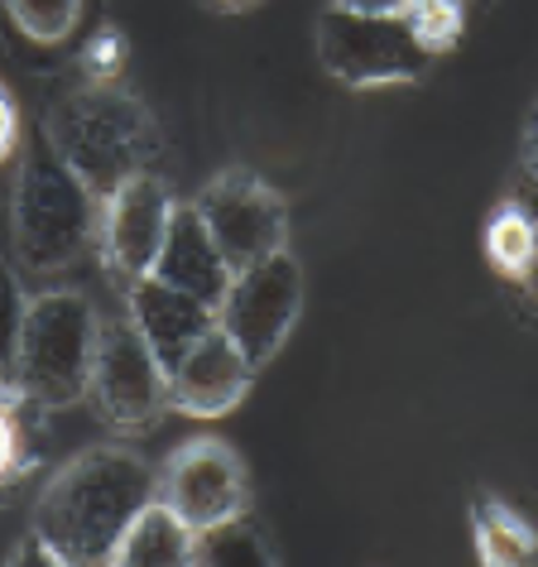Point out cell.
Returning a JSON list of instances; mask_svg holds the SVG:
<instances>
[{"label":"cell","instance_id":"6da1fadb","mask_svg":"<svg viewBox=\"0 0 538 567\" xmlns=\"http://www.w3.org/2000/svg\"><path fill=\"white\" fill-rule=\"evenodd\" d=\"M159 472L131 447H87L44 481L34 501V534L63 563H111L131 519L154 501Z\"/></svg>","mask_w":538,"mask_h":567},{"label":"cell","instance_id":"7a4b0ae2","mask_svg":"<svg viewBox=\"0 0 538 567\" xmlns=\"http://www.w3.org/2000/svg\"><path fill=\"white\" fill-rule=\"evenodd\" d=\"M44 140L96 197L149 174L159 154V125L149 106L121 82H82L63 92L44 121Z\"/></svg>","mask_w":538,"mask_h":567},{"label":"cell","instance_id":"3957f363","mask_svg":"<svg viewBox=\"0 0 538 567\" xmlns=\"http://www.w3.org/2000/svg\"><path fill=\"white\" fill-rule=\"evenodd\" d=\"M10 250L30 275H68L102 250V197L68 168L53 145H30L10 193Z\"/></svg>","mask_w":538,"mask_h":567},{"label":"cell","instance_id":"277c9868","mask_svg":"<svg viewBox=\"0 0 538 567\" xmlns=\"http://www.w3.org/2000/svg\"><path fill=\"white\" fill-rule=\"evenodd\" d=\"M96 337H102V313H96L87 293L44 289L39 299H30L10 375L30 400L49 409L87 400Z\"/></svg>","mask_w":538,"mask_h":567},{"label":"cell","instance_id":"5b68a950","mask_svg":"<svg viewBox=\"0 0 538 567\" xmlns=\"http://www.w3.org/2000/svg\"><path fill=\"white\" fill-rule=\"evenodd\" d=\"M318 59L346 87H394V82H418L433 53L423 49L408 16L328 6L318 16Z\"/></svg>","mask_w":538,"mask_h":567},{"label":"cell","instance_id":"8992f818","mask_svg":"<svg viewBox=\"0 0 538 567\" xmlns=\"http://www.w3.org/2000/svg\"><path fill=\"white\" fill-rule=\"evenodd\" d=\"M303 265L289 250H275L265 260H255L231 275V289L217 303V328L246 351L250 365L260 371L279 357V347L289 342L293 322L303 313Z\"/></svg>","mask_w":538,"mask_h":567},{"label":"cell","instance_id":"52a82bcc","mask_svg":"<svg viewBox=\"0 0 538 567\" xmlns=\"http://www.w3.org/2000/svg\"><path fill=\"white\" fill-rule=\"evenodd\" d=\"M87 400L111 429H149L168 409V371L131 313H102Z\"/></svg>","mask_w":538,"mask_h":567},{"label":"cell","instance_id":"ba28073f","mask_svg":"<svg viewBox=\"0 0 538 567\" xmlns=\"http://www.w3.org/2000/svg\"><path fill=\"white\" fill-rule=\"evenodd\" d=\"M197 217L207 221L211 240L231 260V269H246L275 250H289V207L260 174L250 168H221L203 193L193 197Z\"/></svg>","mask_w":538,"mask_h":567},{"label":"cell","instance_id":"9c48e42d","mask_svg":"<svg viewBox=\"0 0 538 567\" xmlns=\"http://www.w3.org/2000/svg\"><path fill=\"white\" fill-rule=\"evenodd\" d=\"M154 495L193 534H203L221 519L246 515L250 476L231 443H221V437H193V443L168 452V462L159 466V481H154Z\"/></svg>","mask_w":538,"mask_h":567},{"label":"cell","instance_id":"30bf717a","mask_svg":"<svg viewBox=\"0 0 538 567\" xmlns=\"http://www.w3.org/2000/svg\"><path fill=\"white\" fill-rule=\"evenodd\" d=\"M174 212H178L174 193H168L164 178H154V168L149 174H135L121 188H111L102 197V260L121 279L149 275L164 250Z\"/></svg>","mask_w":538,"mask_h":567},{"label":"cell","instance_id":"8fae6325","mask_svg":"<svg viewBox=\"0 0 538 567\" xmlns=\"http://www.w3.org/2000/svg\"><path fill=\"white\" fill-rule=\"evenodd\" d=\"M250 380H255L250 357L221 328H211L168 365V409L193 419H221L246 400Z\"/></svg>","mask_w":538,"mask_h":567},{"label":"cell","instance_id":"7c38bea8","mask_svg":"<svg viewBox=\"0 0 538 567\" xmlns=\"http://www.w3.org/2000/svg\"><path fill=\"white\" fill-rule=\"evenodd\" d=\"M125 313H131V322L145 332V342L154 347V357L164 361V371L197 342V337L217 328V308L174 289V284L154 279V275L131 279V289H125Z\"/></svg>","mask_w":538,"mask_h":567},{"label":"cell","instance_id":"4fadbf2b","mask_svg":"<svg viewBox=\"0 0 538 567\" xmlns=\"http://www.w3.org/2000/svg\"><path fill=\"white\" fill-rule=\"evenodd\" d=\"M149 275L217 308L226 299V289H231L236 269L221 255L217 240H211L207 221L197 217V207L193 203H178L174 221H168V236H164V250H159V260H154Z\"/></svg>","mask_w":538,"mask_h":567},{"label":"cell","instance_id":"5bb4252c","mask_svg":"<svg viewBox=\"0 0 538 567\" xmlns=\"http://www.w3.org/2000/svg\"><path fill=\"white\" fill-rule=\"evenodd\" d=\"M193 548H197V534L154 495L131 519V529L121 534L111 563L116 567H178V563H193Z\"/></svg>","mask_w":538,"mask_h":567},{"label":"cell","instance_id":"9a60e30c","mask_svg":"<svg viewBox=\"0 0 538 567\" xmlns=\"http://www.w3.org/2000/svg\"><path fill=\"white\" fill-rule=\"evenodd\" d=\"M49 404L30 400L20 385L0 390V486H15L20 476H30L39 457H44V433Z\"/></svg>","mask_w":538,"mask_h":567},{"label":"cell","instance_id":"2e32d148","mask_svg":"<svg viewBox=\"0 0 538 567\" xmlns=\"http://www.w3.org/2000/svg\"><path fill=\"white\" fill-rule=\"evenodd\" d=\"M534 250H538V226H534V212L519 193H509L500 207L486 217V265L500 275L505 284H519L529 279L534 269Z\"/></svg>","mask_w":538,"mask_h":567},{"label":"cell","instance_id":"e0dca14e","mask_svg":"<svg viewBox=\"0 0 538 567\" xmlns=\"http://www.w3.org/2000/svg\"><path fill=\"white\" fill-rule=\"evenodd\" d=\"M472 538H476L480 563H490V567H524V563L538 558V529L519 515V509L495 501V495H480L476 501Z\"/></svg>","mask_w":538,"mask_h":567},{"label":"cell","instance_id":"ac0fdd59","mask_svg":"<svg viewBox=\"0 0 538 567\" xmlns=\"http://www.w3.org/2000/svg\"><path fill=\"white\" fill-rule=\"evenodd\" d=\"M193 563H207V567H275V544H269L246 515H236V519H221V524H211V529L197 534Z\"/></svg>","mask_w":538,"mask_h":567},{"label":"cell","instance_id":"d6986e66","mask_svg":"<svg viewBox=\"0 0 538 567\" xmlns=\"http://www.w3.org/2000/svg\"><path fill=\"white\" fill-rule=\"evenodd\" d=\"M6 10L34 44H63L82 20V0H6Z\"/></svg>","mask_w":538,"mask_h":567},{"label":"cell","instance_id":"ffe728a7","mask_svg":"<svg viewBox=\"0 0 538 567\" xmlns=\"http://www.w3.org/2000/svg\"><path fill=\"white\" fill-rule=\"evenodd\" d=\"M404 16L414 24V34L423 39V49L437 59L466 30V0H404Z\"/></svg>","mask_w":538,"mask_h":567},{"label":"cell","instance_id":"44dd1931","mask_svg":"<svg viewBox=\"0 0 538 567\" xmlns=\"http://www.w3.org/2000/svg\"><path fill=\"white\" fill-rule=\"evenodd\" d=\"M30 313V293L20 284V269L10 260H0V365H15V347H20V328Z\"/></svg>","mask_w":538,"mask_h":567},{"label":"cell","instance_id":"7402d4cb","mask_svg":"<svg viewBox=\"0 0 538 567\" xmlns=\"http://www.w3.org/2000/svg\"><path fill=\"white\" fill-rule=\"evenodd\" d=\"M125 63H131V39L116 24H102L87 44H82V73L87 82H121Z\"/></svg>","mask_w":538,"mask_h":567},{"label":"cell","instance_id":"603a6c76","mask_svg":"<svg viewBox=\"0 0 538 567\" xmlns=\"http://www.w3.org/2000/svg\"><path fill=\"white\" fill-rule=\"evenodd\" d=\"M20 150V106H15V92L0 82V164Z\"/></svg>","mask_w":538,"mask_h":567},{"label":"cell","instance_id":"cb8c5ba5","mask_svg":"<svg viewBox=\"0 0 538 567\" xmlns=\"http://www.w3.org/2000/svg\"><path fill=\"white\" fill-rule=\"evenodd\" d=\"M6 563H10V567H20V563H49V567H63V558H59V553H53V544H49L44 534H34V529L24 534L20 544L6 553Z\"/></svg>","mask_w":538,"mask_h":567},{"label":"cell","instance_id":"d4e9b609","mask_svg":"<svg viewBox=\"0 0 538 567\" xmlns=\"http://www.w3.org/2000/svg\"><path fill=\"white\" fill-rule=\"evenodd\" d=\"M515 193L524 197V203H529V212H534V226H538V183H534V178H524ZM515 293H519V299H529V303L538 308V250H534V269H529V279H524Z\"/></svg>","mask_w":538,"mask_h":567},{"label":"cell","instance_id":"484cf974","mask_svg":"<svg viewBox=\"0 0 538 567\" xmlns=\"http://www.w3.org/2000/svg\"><path fill=\"white\" fill-rule=\"evenodd\" d=\"M524 178L538 183V106H534L529 125H524Z\"/></svg>","mask_w":538,"mask_h":567},{"label":"cell","instance_id":"4316f807","mask_svg":"<svg viewBox=\"0 0 538 567\" xmlns=\"http://www.w3.org/2000/svg\"><path fill=\"white\" fill-rule=\"evenodd\" d=\"M342 10H365V16H404V0H332Z\"/></svg>","mask_w":538,"mask_h":567},{"label":"cell","instance_id":"83f0119b","mask_svg":"<svg viewBox=\"0 0 538 567\" xmlns=\"http://www.w3.org/2000/svg\"><path fill=\"white\" fill-rule=\"evenodd\" d=\"M10 385H15V375H10L6 365H0V390H10Z\"/></svg>","mask_w":538,"mask_h":567},{"label":"cell","instance_id":"f1b7e54d","mask_svg":"<svg viewBox=\"0 0 538 567\" xmlns=\"http://www.w3.org/2000/svg\"><path fill=\"white\" fill-rule=\"evenodd\" d=\"M221 6H231V10H236V6H250V0H221Z\"/></svg>","mask_w":538,"mask_h":567},{"label":"cell","instance_id":"f546056e","mask_svg":"<svg viewBox=\"0 0 538 567\" xmlns=\"http://www.w3.org/2000/svg\"><path fill=\"white\" fill-rule=\"evenodd\" d=\"M534 563H538V558H534Z\"/></svg>","mask_w":538,"mask_h":567}]
</instances>
